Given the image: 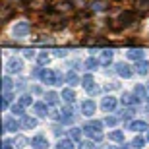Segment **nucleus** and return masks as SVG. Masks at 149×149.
Wrapping results in <instances>:
<instances>
[{"label":"nucleus","mask_w":149,"mask_h":149,"mask_svg":"<svg viewBox=\"0 0 149 149\" xmlns=\"http://www.w3.org/2000/svg\"><path fill=\"white\" fill-rule=\"evenodd\" d=\"M101 128H103V122H99V120H91V122H87V124L83 126V132L87 134L91 139H95V141H101V139H103Z\"/></svg>","instance_id":"nucleus-1"},{"label":"nucleus","mask_w":149,"mask_h":149,"mask_svg":"<svg viewBox=\"0 0 149 149\" xmlns=\"http://www.w3.org/2000/svg\"><path fill=\"white\" fill-rule=\"evenodd\" d=\"M134 22H136V12H134V10H124L120 16L116 17V29L130 27Z\"/></svg>","instance_id":"nucleus-2"},{"label":"nucleus","mask_w":149,"mask_h":149,"mask_svg":"<svg viewBox=\"0 0 149 149\" xmlns=\"http://www.w3.org/2000/svg\"><path fill=\"white\" fill-rule=\"evenodd\" d=\"M12 33H14L16 39L27 37V35L31 33V23H29V22H17L16 25H14V29H12Z\"/></svg>","instance_id":"nucleus-3"},{"label":"nucleus","mask_w":149,"mask_h":149,"mask_svg":"<svg viewBox=\"0 0 149 149\" xmlns=\"http://www.w3.org/2000/svg\"><path fill=\"white\" fill-rule=\"evenodd\" d=\"M22 68H23V62H22V58H10V60L6 62V70L10 74H17V72H22Z\"/></svg>","instance_id":"nucleus-4"},{"label":"nucleus","mask_w":149,"mask_h":149,"mask_svg":"<svg viewBox=\"0 0 149 149\" xmlns=\"http://www.w3.org/2000/svg\"><path fill=\"white\" fill-rule=\"evenodd\" d=\"M39 77H41V81L49 83V85H56V72L54 70H43Z\"/></svg>","instance_id":"nucleus-5"},{"label":"nucleus","mask_w":149,"mask_h":149,"mask_svg":"<svg viewBox=\"0 0 149 149\" xmlns=\"http://www.w3.org/2000/svg\"><path fill=\"white\" fill-rule=\"evenodd\" d=\"M101 109H103L105 112H112L116 109V99H114V97H111V95L105 97V99L101 101Z\"/></svg>","instance_id":"nucleus-6"},{"label":"nucleus","mask_w":149,"mask_h":149,"mask_svg":"<svg viewBox=\"0 0 149 149\" xmlns=\"http://www.w3.org/2000/svg\"><path fill=\"white\" fill-rule=\"evenodd\" d=\"M89 8H91V12H105V10H109L111 6H109L107 0H93V2L89 4Z\"/></svg>","instance_id":"nucleus-7"},{"label":"nucleus","mask_w":149,"mask_h":149,"mask_svg":"<svg viewBox=\"0 0 149 149\" xmlns=\"http://www.w3.org/2000/svg\"><path fill=\"white\" fill-rule=\"evenodd\" d=\"M116 74L122 76V77H130L134 74V70L128 66V64H124V62H118V64H116Z\"/></svg>","instance_id":"nucleus-8"},{"label":"nucleus","mask_w":149,"mask_h":149,"mask_svg":"<svg viewBox=\"0 0 149 149\" xmlns=\"http://www.w3.org/2000/svg\"><path fill=\"white\" fill-rule=\"evenodd\" d=\"M95 109H97V107H95V103L91 99H87V101H83L81 103V112L85 116H91V114H95Z\"/></svg>","instance_id":"nucleus-9"},{"label":"nucleus","mask_w":149,"mask_h":149,"mask_svg":"<svg viewBox=\"0 0 149 149\" xmlns=\"http://www.w3.org/2000/svg\"><path fill=\"white\" fill-rule=\"evenodd\" d=\"M128 130H134V132H145L147 130V122L145 120H134L128 124Z\"/></svg>","instance_id":"nucleus-10"},{"label":"nucleus","mask_w":149,"mask_h":149,"mask_svg":"<svg viewBox=\"0 0 149 149\" xmlns=\"http://www.w3.org/2000/svg\"><path fill=\"white\" fill-rule=\"evenodd\" d=\"M31 145H33L35 149H47L49 147V141H47L45 136H35V138L31 139Z\"/></svg>","instance_id":"nucleus-11"},{"label":"nucleus","mask_w":149,"mask_h":149,"mask_svg":"<svg viewBox=\"0 0 149 149\" xmlns=\"http://www.w3.org/2000/svg\"><path fill=\"white\" fill-rule=\"evenodd\" d=\"M143 50L141 49H132V50H128L126 52V56L130 58V60H136V62H139V60H143Z\"/></svg>","instance_id":"nucleus-12"},{"label":"nucleus","mask_w":149,"mask_h":149,"mask_svg":"<svg viewBox=\"0 0 149 149\" xmlns=\"http://www.w3.org/2000/svg\"><path fill=\"white\" fill-rule=\"evenodd\" d=\"M47 105H49V103H35V105H33V112L37 116H47V114H49Z\"/></svg>","instance_id":"nucleus-13"},{"label":"nucleus","mask_w":149,"mask_h":149,"mask_svg":"<svg viewBox=\"0 0 149 149\" xmlns=\"http://www.w3.org/2000/svg\"><path fill=\"white\" fill-rule=\"evenodd\" d=\"M17 128H19V122L16 118H6L4 120V130L6 132H16Z\"/></svg>","instance_id":"nucleus-14"},{"label":"nucleus","mask_w":149,"mask_h":149,"mask_svg":"<svg viewBox=\"0 0 149 149\" xmlns=\"http://www.w3.org/2000/svg\"><path fill=\"white\" fill-rule=\"evenodd\" d=\"M60 120L62 122H72L74 120V109H72V107H64V109H62Z\"/></svg>","instance_id":"nucleus-15"},{"label":"nucleus","mask_w":149,"mask_h":149,"mask_svg":"<svg viewBox=\"0 0 149 149\" xmlns=\"http://www.w3.org/2000/svg\"><path fill=\"white\" fill-rule=\"evenodd\" d=\"M136 72H138L139 76H147V72H149V62L147 60H139L138 64H136Z\"/></svg>","instance_id":"nucleus-16"},{"label":"nucleus","mask_w":149,"mask_h":149,"mask_svg":"<svg viewBox=\"0 0 149 149\" xmlns=\"http://www.w3.org/2000/svg\"><path fill=\"white\" fill-rule=\"evenodd\" d=\"M60 97L66 101L68 105H72L74 101H76V93H74V89H62V95H60Z\"/></svg>","instance_id":"nucleus-17"},{"label":"nucleus","mask_w":149,"mask_h":149,"mask_svg":"<svg viewBox=\"0 0 149 149\" xmlns=\"http://www.w3.org/2000/svg\"><path fill=\"white\" fill-rule=\"evenodd\" d=\"M112 56H114V54H112V50H103L101 56H99V62L107 66V64H111V62H112Z\"/></svg>","instance_id":"nucleus-18"},{"label":"nucleus","mask_w":149,"mask_h":149,"mask_svg":"<svg viewBox=\"0 0 149 149\" xmlns=\"http://www.w3.org/2000/svg\"><path fill=\"white\" fill-rule=\"evenodd\" d=\"M138 101H139L138 95H130V93L122 95V103H124V105H134V103H138Z\"/></svg>","instance_id":"nucleus-19"},{"label":"nucleus","mask_w":149,"mask_h":149,"mask_svg":"<svg viewBox=\"0 0 149 149\" xmlns=\"http://www.w3.org/2000/svg\"><path fill=\"white\" fill-rule=\"evenodd\" d=\"M101 62L97 60V58H93V56H91V58H87V60L83 62V66H85V70H89V72H91V70H95V68L99 66Z\"/></svg>","instance_id":"nucleus-20"},{"label":"nucleus","mask_w":149,"mask_h":149,"mask_svg":"<svg viewBox=\"0 0 149 149\" xmlns=\"http://www.w3.org/2000/svg\"><path fill=\"white\" fill-rule=\"evenodd\" d=\"M109 139H112V141H118V143H124V134H122L120 130H114V132L109 134Z\"/></svg>","instance_id":"nucleus-21"},{"label":"nucleus","mask_w":149,"mask_h":149,"mask_svg":"<svg viewBox=\"0 0 149 149\" xmlns=\"http://www.w3.org/2000/svg\"><path fill=\"white\" fill-rule=\"evenodd\" d=\"M22 126L27 128V130H31V128L37 126V120H35V118H31V116H25V118L22 120Z\"/></svg>","instance_id":"nucleus-22"},{"label":"nucleus","mask_w":149,"mask_h":149,"mask_svg":"<svg viewBox=\"0 0 149 149\" xmlns=\"http://www.w3.org/2000/svg\"><path fill=\"white\" fill-rule=\"evenodd\" d=\"M45 103H49V105H56L58 103V93H54V91H49V93L45 95Z\"/></svg>","instance_id":"nucleus-23"},{"label":"nucleus","mask_w":149,"mask_h":149,"mask_svg":"<svg viewBox=\"0 0 149 149\" xmlns=\"http://www.w3.org/2000/svg\"><path fill=\"white\" fill-rule=\"evenodd\" d=\"M29 141H27V138H23V136H16L14 138V147H25Z\"/></svg>","instance_id":"nucleus-24"},{"label":"nucleus","mask_w":149,"mask_h":149,"mask_svg":"<svg viewBox=\"0 0 149 149\" xmlns=\"http://www.w3.org/2000/svg\"><path fill=\"white\" fill-rule=\"evenodd\" d=\"M66 81H68V83H70V85L74 87V85H77V81H79V77H77V74H76V72H70V74L66 76Z\"/></svg>","instance_id":"nucleus-25"},{"label":"nucleus","mask_w":149,"mask_h":149,"mask_svg":"<svg viewBox=\"0 0 149 149\" xmlns=\"http://www.w3.org/2000/svg\"><path fill=\"white\" fill-rule=\"evenodd\" d=\"M49 60H50V56L47 54V52H39V54H37V62L41 64V66H45V64H49Z\"/></svg>","instance_id":"nucleus-26"},{"label":"nucleus","mask_w":149,"mask_h":149,"mask_svg":"<svg viewBox=\"0 0 149 149\" xmlns=\"http://www.w3.org/2000/svg\"><path fill=\"white\" fill-rule=\"evenodd\" d=\"M58 149H74L72 139H60L58 141Z\"/></svg>","instance_id":"nucleus-27"},{"label":"nucleus","mask_w":149,"mask_h":149,"mask_svg":"<svg viewBox=\"0 0 149 149\" xmlns=\"http://www.w3.org/2000/svg\"><path fill=\"white\" fill-rule=\"evenodd\" d=\"M134 93L138 95L139 99H145V97H147V91H145V87H143V85H136V89H134Z\"/></svg>","instance_id":"nucleus-28"},{"label":"nucleus","mask_w":149,"mask_h":149,"mask_svg":"<svg viewBox=\"0 0 149 149\" xmlns=\"http://www.w3.org/2000/svg\"><path fill=\"white\" fill-rule=\"evenodd\" d=\"M31 8H47V0H29Z\"/></svg>","instance_id":"nucleus-29"},{"label":"nucleus","mask_w":149,"mask_h":149,"mask_svg":"<svg viewBox=\"0 0 149 149\" xmlns=\"http://www.w3.org/2000/svg\"><path fill=\"white\" fill-rule=\"evenodd\" d=\"M136 8L138 10H149V0H136Z\"/></svg>","instance_id":"nucleus-30"},{"label":"nucleus","mask_w":149,"mask_h":149,"mask_svg":"<svg viewBox=\"0 0 149 149\" xmlns=\"http://www.w3.org/2000/svg\"><path fill=\"white\" fill-rule=\"evenodd\" d=\"M143 145H145V139H143V138H136V139L132 141V147H136V149H141Z\"/></svg>","instance_id":"nucleus-31"},{"label":"nucleus","mask_w":149,"mask_h":149,"mask_svg":"<svg viewBox=\"0 0 149 149\" xmlns=\"http://www.w3.org/2000/svg\"><path fill=\"white\" fill-rule=\"evenodd\" d=\"M70 8H72V2H60V4L56 6V10L60 12V14H62V10L66 12V10H70Z\"/></svg>","instance_id":"nucleus-32"},{"label":"nucleus","mask_w":149,"mask_h":149,"mask_svg":"<svg viewBox=\"0 0 149 149\" xmlns=\"http://www.w3.org/2000/svg\"><path fill=\"white\" fill-rule=\"evenodd\" d=\"M19 105L29 107L31 105V95H22V97H19Z\"/></svg>","instance_id":"nucleus-33"},{"label":"nucleus","mask_w":149,"mask_h":149,"mask_svg":"<svg viewBox=\"0 0 149 149\" xmlns=\"http://www.w3.org/2000/svg\"><path fill=\"white\" fill-rule=\"evenodd\" d=\"M2 87H4V91H10L12 89V79L8 76H4V79H2Z\"/></svg>","instance_id":"nucleus-34"},{"label":"nucleus","mask_w":149,"mask_h":149,"mask_svg":"<svg viewBox=\"0 0 149 149\" xmlns=\"http://www.w3.org/2000/svg\"><path fill=\"white\" fill-rule=\"evenodd\" d=\"M81 132L83 130H79V128H72V130H70V136H72L74 139H79L81 138Z\"/></svg>","instance_id":"nucleus-35"},{"label":"nucleus","mask_w":149,"mask_h":149,"mask_svg":"<svg viewBox=\"0 0 149 149\" xmlns=\"http://www.w3.org/2000/svg\"><path fill=\"white\" fill-rule=\"evenodd\" d=\"M12 112H14V114H23V105H19V103L14 105L12 107Z\"/></svg>","instance_id":"nucleus-36"},{"label":"nucleus","mask_w":149,"mask_h":149,"mask_svg":"<svg viewBox=\"0 0 149 149\" xmlns=\"http://www.w3.org/2000/svg\"><path fill=\"white\" fill-rule=\"evenodd\" d=\"M79 149H95V145H93V141H81Z\"/></svg>","instance_id":"nucleus-37"},{"label":"nucleus","mask_w":149,"mask_h":149,"mask_svg":"<svg viewBox=\"0 0 149 149\" xmlns=\"http://www.w3.org/2000/svg\"><path fill=\"white\" fill-rule=\"evenodd\" d=\"M116 122H118V118H114V116H109L105 120V124L107 126H116Z\"/></svg>","instance_id":"nucleus-38"},{"label":"nucleus","mask_w":149,"mask_h":149,"mask_svg":"<svg viewBox=\"0 0 149 149\" xmlns=\"http://www.w3.org/2000/svg\"><path fill=\"white\" fill-rule=\"evenodd\" d=\"M23 56H25V58H33V56H35V50L25 49V50H23Z\"/></svg>","instance_id":"nucleus-39"},{"label":"nucleus","mask_w":149,"mask_h":149,"mask_svg":"<svg viewBox=\"0 0 149 149\" xmlns=\"http://www.w3.org/2000/svg\"><path fill=\"white\" fill-rule=\"evenodd\" d=\"M2 149H12V141L4 139V145H2Z\"/></svg>","instance_id":"nucleus-40"},{"label":"nucleus","mask_w":149,"mask_h":149,"mask_svg":"<svg viewBox=\"0 0 149 149\" xmlns=\"http://www.w3.org/2000/svg\"><path fill=\"white\" fill-rule=\"evenodd\" d=\"M22 0H6V4H10V6H16V4H19Z\"/></svg>","instance_id":"nucleus-41"},{"label":"nucleus","mask_w":149,"mask_h":149,"mask_svg":"<svg viewBox=\"0 0 149 149\" xmlns=\"http://www.w3.org/2000/svg\"><path fill=\"white\" fill-rule=\"evenodd\" d=\"M56 56H58V58H62V56H66V52H64V50H56Z\"/></svg>","instance_id":"nucleus-42"},{"label":"nucleus","mask_w":149,"mask_h":149,"mask_svg":"<svg viewBox=\"0 0 149 149\" xmlns=\"http://www.w3.org/2000/svg\"><path fill=\"white\" fill-rule=\"evenodd\" d=\"M109 149H120V147H109ZM122 149H124V147H122Z\"/></svg>","instance_id":"nucleus-43"},{"label":"nucleus","mask_w":149,"mask_h":149,"mask_svg":"<svg viewBox=\"0 0 149 149\" xmlns=\"http://www.w3.org/2000/svg\"><path fill=\"white\" fill-rule=\"evenodd\" d=\"M147 141H149V134H147Z\"/></svg>","instance_id":"nucleus-44"},{"label":"nucleus","mask_w":149,"mask_h":149,"mask_svg":"<svg viewBox=\"0 0 149 149\" xmlns=\"http://www.w3.org/2000/svg\"><path fill=\"white\" fill-rule=\"evenodd\" d=\"M124 149H130V147H124Z\"/></svg>","instance_id":"nucleus-45"}]
</instances>
